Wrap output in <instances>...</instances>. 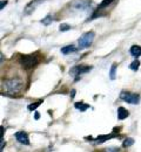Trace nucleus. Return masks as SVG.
Returning <instances> with one entry per match:
<instances>
[{
  "mask_svg": "<svg viewBox=\"0 0 141 152\" xmlns=\"http://www.w3.org/2000/svg\"><path fill=\"white\" fill-rule=\"evenodd\" d=\"M6 4H7V1L5 0V1H1V5H0V10H2L4 8V6H6Z\"/></svg>",
  "mask_w": 141,
  "mask_h": 152,
  "instance_id": "412c9836",
  "label": "nucleus"
},
{
  "mask_svg": "<svg viewBox=\"0 0 141 152\" xmlns=\"http://www.w3.org/2000/svg\"><path fill=\"white\" fill-rule=\"evenodd\" d=\"M75 50H77V48H75L74 46H72V45L61 48V53H62V54H71V53H74Z\"/></svg>",
  "mask_w": 141,
  "mask_h": 152,
  "instance_id": "9d476101",
  "label": "nucleus"
},
{
  "mask_svg": "<svg viewBox=\"0 0 141 152\" xmlns=\"http://www.w3.org/2000/svg\"><path fill=\"white\" fill-rule=\"evenodd\" d=\"M105 152H120L119 148H108V149H105Z\"/></svg>",
  "mask_w": 141,
  "mask_h": 152,
  "instance_id": "aec40b11",
  "label": "nucleus"
},
{
  "mask_svg": "<svg viewBox=\"0 0 141 152\" xmlns=\"http://www.w3.org/2000/svg\"><path fill=\"white\" fill-rule=\"evenodd\" d=\"M134 144V139L133 138H126L125 140H123V143H122V146L123 148H129V146H132Z\"/></svg>",
  "mask_w": 141,
  "mask_h": 152,
  "instance_id": "f8f14e48",
  "label": "nucleus"
},
{
  "mask_svg": "<svg viewBox=\"0 0 141 152\" xmlns=\"http://www.w3.org/2000/svg\"><path fill=\"white\" fill-rule=\"evenodd\" d=\"M112 137H114V134H106V136H99V137L97 138V142H99V143H102V142H105V140H107V139H109V138H112Z\"/></svg>",
  "mask_w": 141,
  "mask_h": 152,
  "instance_id": "ddd939ff",
  "label": "nucleus"
},
{
  "mask_svg": "<svg viewBox=\"0 0 141 152\" xmlns=\"http://www.w3.org/2000/svg\"><path fill=\"white\" fill-rule=\"evenodd\" d=\"M139 66H140V62H139L138 60H135L134 62H132V63H131L129 68H131L132 70H138V69H139Z\"/></svg>",
  "mask_w": 141,
  "mask_h": 152,
  "instance_id": "dca6fc26",
  "label": "nucleus"
},
{
  "mask_svg": "<svg viewBox=\"0 0 141 152\" xmlns=\"http://www.w3.org/2000/svg\"><path fill=\"white\" fill-rule=\"evenodd\" d=\"M94 38H95V33L94 32H87L85 33L80 39H79V47L80 48H88L93 41H94Z\"/></svg>",
  "mask_w": 141,
  "mask_h": 152,
  "instance_id": "7ed1b4c3",
  "label": "nucleus"
},
{
  "mask_svg": "<svg viewBox=\"0 0 141 152\" xmlns=\"http://www.w3.org/2000/svg\"><path fill=\"white\" fill-rule=\"evenodd\" d=\"M114 0H103L102 2L100 4V6H99V8H103V7H106V6H108L109 4H112Z\"/></svg>",
  "mask_w": 141,
  "mask_h": 152,
  "instance_id": "f3484780",
  "label": "nucleus"
},
{
  "mask_svg": "<svg viewBox=\"0 0 141 152\" xmlns=\"http://www.w3.org/2000/svg\"><path fill=\"white\" fill-rule=\"evenodd\" d=\"M41 103H42V101H38V102H35V103H32V104H30L28 105V110L30 111H33V110H35L39 105H40Z\"/></svg>",
  "mask_w": 141,
  "mask_h": 152,
  "instance_id": "2eb2a0df",
  "label": "nucleus"
},
{
  "mask_svg": "<svg viewBox=\"0 0 141 152\" xmlns=\"http://www.w3.org/2000/svg\"><path fill=\"white\" fill-rule=\"evenodd\" d=\"M44 25H49L51 22H52V17L51 15H48V17H46L45 19H42V21H41Z\"/></svg>",
  "mask_w": 141,
  "mask_h": 152,
  "instance_id": "6ab92c4d",
  "label": "nucleus"
},
{
  "mask_svg": "<svg viewBox=\"0 0 141 152\" xmlns=\"http://www.w3.org/2000/svg\"><path fill=\"white\" fill-rule=\"evenodd\" d=\"M68 29H71V26H69V25H67V23L60 25V32H66V31H68Z\"/></svg>",
  "mask_w": 141,
  "mask_h": 152,
  "instance_id": "a211bd4d",
  "label": "nucleus"
},
{
  "mask_svg": "<svg viewBox=\"0 0 141 152\" xmlns=\"http://www.w3.org/2000/svg\"><path fill=\"white\" fill-rule=\"evenodd\" d=\"M34 117H35V119H39V114L37 113V114H35V116H34Z\"/></svg>",
  "mask_w": 141,
  "mask_h": 152,
  "instance_id": "4be33fe9",
  "label": "nucleus"
},
{
  "mask_svg": "<svg viewBox=\"0 0 141 152\" xmlns=\"http://www.w3.org/2000/svg\"><path fill=\"white\" fill-rule=\"evenodd\" d=\"M16 138H17V140L21 143V144H25V145H28L30 144V139H28V136H27V133L24 132V131H19V132H17L16 134Z\"/></svg>",
  "mask_w": 141,
  "mask_h": 152,
  "instance_id": "39448f33",
  "label": "nucleus"
},
{
  "mask_svg": "<svg viewBox=\"0 0 141 152\" xmlns=\"http://www.w3.org/2000/svg\"><path fill=\"white\" fill-rule=\"evenodd\" d=\"M131 54L134 57H139L141 55V47L140 46H133L131 48Z\"/></svg>",
  "mask_w": 141,
  "mask_h": 152,
  "instance_id": "1a4fd4ad",
  "label": "nucleus"
},
{
  "mask_svg": "<svg viewBox=\"0 0 141 152\" xmlns=\"http://www.w3.org/2000/svg\"><path fill=\"white\" fill-rule=\"evenodd\" d=\"M74 107H75L78 110H80V111H86V110L89 108V105H88V104H85V103H82V102H78V103H75V104H74Z\"/></svg>",
  "mask_w": 141,
  "mask_h": 152,
  "instance_id": "9b49d317",
  "label": "nucleus"
},
{
  "mask_svg": "<svg viewBox=\"0 0 141 152\" xmlns=\"http://www.w3.org/2000/svg\"><path fill=\"white\" fill-rule=\"evenodd\" d=\"M115 70H117V64L113 63V64H112V68H111V72H109V77H111V80H115Z\"/></svg>",
  "mask_w": 141,
  "mask_h": 152,
  "instance_id": "4468645a",
  "label": "nucleus"
},
{
  "mask_svg": "<svg viewBox=\"0 0 141 152\" xmlns=\"http://www.w3.org/2000/svg\"><path fill=\"white\" fill-rule=\"evenodd\" d=\"M40 61V57L38 56V54H31V55H25L21 56L20 63L25 69H31L33 67H35Z\"/></svg>",
  "mask_w": 141,
  "mask_h": 152,
  "instance_id": "f03ea898",
  "label": "nucleus"
},
{
  "mask_svg": "<svg viewBox=\"0 0 141 152\" xmlns=\"http://www.w3.org/2000/svg\"><path fill=\"white\" fill-rule=\"evenodd\" d=\"M129 116V113H128V110L127 109H125L123 107H120L119 109H118V118L122 121V119H125V118H127Z\"/></svg>",
  "mask_w": 141,
  "mask_h": 152,
  "instance_id": "423d86ee",
  "label": "nucleus"
},
{
  "mask_svg": "<svg viewBox=\"0 0 141 152\" xmlns=\"http://www.w3.org/2000/svg\"><path fill=\"white\" fill-rule=\"evenodd\" d=\"M120 98L123 99L125 102H127V103H131V104H138L139 101H140V97H139L138 94L126 93V91H122V93H121Z\"/></svg>",
  "mask_w": 141,
  "mask_h": 152,
  "instance_id": "20e7f679",
  "label": "nucleus"
},
{
  "mask_svg": "<svg viewBox=\"0 0 141 152\" xmlns=\"http://www.w3.org/2000/svg\"><path fill=\"white\" fill-rule=\"evenodd\" d=\"M89 69H91V67H82V66H80V67L73 68L71 72H72V73H75V75H80V74L85 73V72H88Z\"/></svg>",
  "mask_w": 141,
  "mask_h": 152,
  "instance_id": "0eeeda50",
  "label": "nucleus"
},
{
  "mask_svg": "<svg viewBox=\"0 0 141 152\" xmlns=\"http://www.w3.org/2000/svg\"><path fill=\"white\" fill-rule=\"evenodd\" d=\"M89 4H91V2H88V1L79 0V1L74 2V7H77L78 10H85V8L87 7V6H89Z\"/></svg>",
  "mask_w": 141,
  "mask_h": 152,
  "instance_id": "6e6552de",
  "label": "nucleus"
},
{
  "mask_svg": "<svg viewBox=\"0 0 141 152\" xmlns=\"http://www.w3.org/2000/svg\"><path fill=\"white\" fill-rule=\"evenodd\" d=\"M2 88L8 94H18L24 89V82L20 78H11L6 80L2 83Z\"/></svg>",
  "mask_w": 141,
  "mask_h": 152,
  "instance_id": "f257e3e1",
  "label": "nucleus"
}]
</instances>
